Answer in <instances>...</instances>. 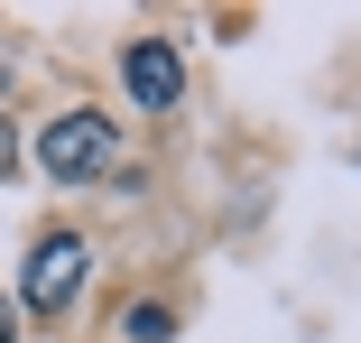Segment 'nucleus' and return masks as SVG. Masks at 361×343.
<instances>
[{"label": "nucleus", "mask_w": 361, "mask_h": 343, "mask_svg": "<svg viewBox=\"0 0 361 343\" xmlns=\"http://www.w3.org/2000/svg\"><path fill=\"white\" fill-rule=\"evenodd\" d=\"M111 158H121V130H111L102 112H56V121L37 130V167H47L56 186H93Z\"/></svg>", "instance_id": "1"}, {"label": "nucleus", "mask_w": 361, "mask_h": 343, "mask_svg": "<svg viewBox=\"0 0 361 343\" xmlns=\"http://www.w3.org/2000/svg\"><path fill=\"white\" fill-rule=\"evenodd\" d=\"M84 269H93V251H84L75 232H47V241L28 251V269H19V306L65 315V306H75V288H84Z\"/></svg>", "instance_id": "2"}, {"label": "nucleus", "mask_w": 361, "mask_h": 343, "mask_svg": "<svg viewBox=\"0 0 361 343\" xmlns=\"http://www.w3.org/2000/svg\"><path fill=\"white\" fill-rule=\"evenodd\" d=\"M121 84L139 93V112H167V102L185 93V65H176V47H167V37H139V47L121 56Z\"/></svg>", "instance_id": "3"}, {"label": "nucleus", "mask_w": 361, "mask_h": 343, "mask_svg": "<svg viewBox=\"0 0 361 343\" xmlns=\"http://www.w3.org/2000/svg\"><path fill=\"white\" fill-rule=\"evenodd\" d=\"M167 334H176L167 306H130V315H121V343H167Z\"/></svg>", "instance_id": "4"}, {"label": "nucleus", "mask_w": 361, "mask_h": 343, "mask_svg": "<svg viewBox=\"0 0 361 343\" xmlns=\"http://www.w3.org/2000/svg\"><path fill=\"white\" fill-rule=\"evenodd\" d=\"M10 158H19V140H10V112H0V176H10Z\"/></svg>", "instance_id": "5"}, {"label": "nucleus", "mask_w": 361, "mask_h": 343, "mask_svg": "<svg viewBox=\"0 0 361 343\" xmlns=\"http://www.w3.org/2000/svg\"><path fill=\"white\" fill-rule=\"evenodd\" d=\"M0 343H19V306L10 297H0Z\"/></svg>", "instance_id": "6"}]
</instances>
